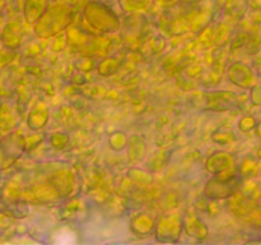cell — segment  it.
<instances>
[{"instance_id": "5b68a950", "label": "cell", "mask_w": 261, "mask_h": 245, "mask_svg": "<svg viewBox=\"0 0 261 245\" xmlns=\"http://www.w3.org/2000/svg\"><path fill=\"white\" fill-rule=\"evenodd\" d=\"M256 134L261 138V121L257 122V125H256Z\"/></svg>"}, {"instance_id": "8992f818", "label": "cell", "mask_w": 261, "mask_h": 245, "mask_svg": "<svg viewBox=\"0 0 261 245\" xmlns=\"http://www.w3.org/2000/svg\"><path fill=\"white\" fill-rule=\"evenodd\" d=\"M259 155H260V157H261V148H260V152H259Z\"/></svg>"}, {"instance_id": "6da1fadb", "label": "cell", "mask_w": 261, "mask_h": 245, "mask_svg": "<svg viewBox=\"0 0 261 245\" xmlns=\"http://www.w3.org/2000/svg\"><path fill=\"white\" fill-rule=\"evenodd\" d=\"M255 74L249 66L236 64L232 68V81L236 84L241 86L242 88H249L255 84Z\"/></svg>"}, {"instance_id": "277c9868", "label": "cell", "mask_w": 261, "mask_h": 245, "mask_svg": "<svg viewBox=\"0 0 261 245\" xmlns=\"http://www.w3.org/2000/svg\"><path fill=\"white\" fill-rule=\"evenodd\" d=\"M252 101L254 104L261 105V87H255L252 91Z\"/></svg>"}, {"instance_id": "3957f363", "label": "cell", "mask_w": 261, "mask_h": 245, "mask_svg": "<svg viewBox=\"0 0 261 245\" xmlns=\"http://www.w3.org/2000/svg\"><path fill=\"white\" fill-rule=\"evenodd\" d=\"M256 125V122H255V119L251 116H246L244 120L241 121V124H240V127H241L242 130H250L252 129V128Z\"/></svg>"}, {"instance_id": "7a4b0ae2", "label": "cell", "mask_w": 261, "mask_h": 245, "mask_svg": "<svg viewBox=\"0 0 261 245\" xmlns=\"http://www.w3.org/2000/svg\"><path fill=\"white\" fill-rule=\"evenodd\" d=\"M240 212L251 226L261 229V206L254 201H245L240 207Z\"/></svg>"}]
</instances>
